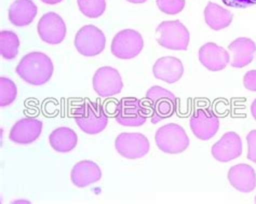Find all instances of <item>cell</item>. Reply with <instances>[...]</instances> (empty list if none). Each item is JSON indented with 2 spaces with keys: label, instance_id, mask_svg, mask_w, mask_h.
<instances>
[{
  "label": "cell",
  "instance_id": "8fae6325",
  "mask_svg": "<svg viewBox=\"0 0 256 204\" xmlns=\"http://www.w3.org/2000/svg\"><path fill=\"white\" fill-rule=\"evenodd\" d=\"M40 39L48 44H58L66 37V24L56 12H48L42 16L37 25Z\"/></svg>",
  "mask_w": 256,
  "mask_h": 204
},
{
  "label": "cell",
  "instance_id": "f1b7e54d",
  "mask_svg": "<svg viewBox=\"0 0 256 204\" xmlns=\"http://www.w3.org/2000/svg\"><path fill=\"white\" fill-rule=\"evenodd\" d=\"M244 86L246 90L256 92V70H250L244 74Z\"/></svg>",
  "mask_w": 256,
  "mask_h": 204
},
{
  "label": "cell",
  "instance_id": "4dcf8cb0",
  "mask_svg": "<svg viewBox=\"0 0 256 204\" xmlns=\"http://www.w3.org/2000/svg\"><path fill=\"white\" fill-rule=\"evenodd\" d=\"M42 2L46 4H60V2H63V0H42Z\"/></svg>",
  "mask_w": 256,
  "mask_h": 204
},
{
  "label": "cell",
  "instance_id": "44dd1931",
  "mask_svg": "<svg viewBox=\"0 0 256 204\" xmlns=\"http://www.w3.org/2000/svg\"><path fill=\"white\" fill-rule=\"evenodd\" d=\"M49 142L52 149L60 154L70 152L76 148L78 136L70 128L60 126L53 130L49 136Z\"/></svg>",
  "mask_w": 256,
  "mask_h": 204
},
{
  "label": "cell",
  "instance_id": "ffe728a7",
  "mask_svg": "<svg viewBox=\"0 0 256 204\" xmlns=\"http://www.w3.org/2000/svg\"><path fill=\"white\" fill-rule=\"evenodd\" d=\"M37 12V6L32 0H16L9 8V21L18 27L28 26L35 20Z\"/></svg>",
  "mask_w": 256,
  "mask_h": 204
},
{
  "label": "cell",
  "instance_id": "ba28073f",
  "mask_svg": "<svg viewBox=\"0 0 256 204\" xmlns=\"http://www.w3.org/2000/svg\"><path fill=\"white\" fill-rule=\"evenodd\" d=\"M144 39L134 30H124L114 37L112 42V53L120 60H132L142 52Z\"/></svg>",
  "mask_w": 256,
  "mask_h": 204
},
{
  "label": "cell",
  "instance_id": "4316f807",
  "mask_svg": "<svg viewBox=\"0 0 256 204\" xmlns=\"http://www.w3.org/2000/svg\"><path fill=\"white\" fill-rule=\"evenodd\" d=\"M248 142V159L256 164V130H252L246 136Z\"/></svg>",
  "mask_w": 256,
  "mask_h": 204
},
{
  "label": "cell",
  "instance_id": "484cf974",
  "mask_svg": "<svg viewBox=\"0 0 256 204\" xmlns=\"http://www.w3.org/2000/svg\"><path fill=\"white\" fill-rule=\"evenodd\" d=\"M161 12L169 16L178 14L185 8V0H156Z\"/></svg>",
  "mask_w": 256,
  "mask_h": 204
},
{
  "label": "cell",
  "instance_id": "7a4b0ae2",
  "mask_svg": "<svg viewBox=\"0 0 256 204\" xmlns=\"http://www.w3.org/2000/svg\"><path fill=\"white\" fill-rule=\"evenodd\" d=\"M72 116L80 130L86 134H98L108 124V116L98 102L84 100L72 108Z\"/></svg>",
  "mask_w": 256,
  "mask_h": 204
},
{
  "label": "cell",
  "instance_id": "9c48e42d",
  "mask_svg": "<svg viewBox=\"0 0 256 204\" xmlns=\"http://www.w3.org/2000/svg\"><path fill=\"white\" fill-rule=\"evenodd\" d=\"M114 148L126 159L143 158L150 152V140L142 133H121L114 140Z\"/></svg>",
  "mask_w": 256,
  "mask_h": 204
},
{
  "label": "cell",
  "instance_id": "1f68e13d",
  "mask_svg": "<svg viewBox=\"0 0 256 204\" xmlns=\"http://www.w3.org/2000/svg\"><path fill=\"white\" fill-rule=\"evenodd\" d=\"M126 2L131 4H144L147 2V0H126Z\"/></svg>",
  "mask_w": 256,
  "mask_h": 204
},
{
  "label": "cell",
  "instance_id": "2e32d148",
  "mask_svg": "<svg viewBox=\"0 0 256 204\" xmlns=\"http://www.w3.org/2000/svg\"><path fill=\"white\" fill-rule=\"evenodd\" d=\"M152 74L156 79L166 84H175L183 77L184 66L182 60L174 56H164L156 60L152 68Z\"/></svg>",
  "mask_w": 256,
  "mask_h": 204
},
{
  "label": "cell",
  "instance_id": "d4e9b609",
  "mask_svg": "<svg viewBox=\"0 0 256 204\" xmlns=\"http://www.w3.org/2000/svg\"><path fill=\"white\" fill-rule=\"evenodd\" d=\"M18 89L16 84L6 77H0V106L6 107L16 100Z\"/></svg>",
  "mask_w": 256,
  "mask_h": 204
},
{
  "label": "cell",
  "instance_id": "7402d4cb",
  "mask_svg": "<svg viewBox=\"0 0 256 204\" xmlns=\"http://www.w3.org/2000/svg\"><path fill=\"white\" fill-rule=\"evenodd\" d=\"M204 20L211 30H220L232 24L234 14L218 4L208 2L204 9Z\"/></svg>",
  "mask_w": 256,
  "mask_h": 204
},
{
  "label": "cell",
  "instance_id": "d6986e66",
  "mask_svg": "<svg viewBox=\"0 0 256 204\" xmlns=\"http://www.w3.org/2000/svg\"><path fill=\"white\" fill-rule=\"evenodd\" d=\"M228 50L232 52L230 65L234 68H244L252 63L256 52V44L250 38L241 37L234 40L228 46Z\"/></svg>",
  "mask_w": 256,
  "mask_h": 204
},
{
  "label": "cell",
  "instance_id": "f546056e",
  "mask_svg": "<svg viewBox=\"0 0 256 204\" xmlns=\"http://www.w3.org/2000/svg\"><path fill=\"white\" fill-rule=\"evenodd\" d=\"M251 112H252L253 118L256 120V98L253 100V103L251 105Z\"/></svg>",
  "mask_w": 256,
  "mask_h": 204
},
{
  "label": "cell",
  "instance_id": "277c9868",
  "mask_svg": "<svg viewBox=\"0 0 256 204\" xmlns=\"http://www.w3.org/2000/svg\"><path fill=\"white\" fill-rule=\"evenodd\" d=\"M114 114L118 124L128 128L142 126L150 117V110L136 98H121L116 104Z\"/></svg>",
  "mask_w": 256,
  "mask_h": 204
},
{
  "label": "cell",
  "instance_id": "d6a6232c",
  "mask_svg": "<svg viewBox=\"0 0 256 204\" xmlns=\"http://www.w3.org/2000/svg\"><path fill=\"white\" fill-rule=\"evenodd\" d=\"M254 202H255V203H256V196H255V200H254Z\"/></svg>",
  "mask_w": 256,
  "mask_h": 204
},
{
  "label": "cell",
  "instance_id": "5b68a950",
  "mask_svg": "<svg viewBox=\"0 0 256 204\" xmlns=\"http://www.w3.org/2000/svg\"><path fill=\"white\" fill-rule=\"evenodd\" d=\"M157 42L166 49L185 51L190 44V35L187 27L180 21H164L156 28Z\"/></svg>",
  "mask_w": 256,
  "mask_h": 204
},
{
  "label": "cell",
  "instance_id": "5bb4252c",
  "mask_svg": "<svg viewBox=\"0 0 256 204\" xmlns=\"http://www.w3.org/2000/svg\"><path fill=\"white\" fill-rule=\"evenodd\" d=\"M244 150L240 136L236 132H227L213 145L211 152L213 158L220 162H229L239 158Z\"/></svg>",
  "mask_w": 256,
  "mask_h": 204
},
{
  "label": "cell",
  "instance_id": "3957f363",
  "mask_svg": "<svg viewBox=\"0 0 256 204\" xmlns=\"http://www.w3.org/2000/svg\"><path fill=\"white\" fill-rule=\"evenodd\" d=\"M150 112L152 124H157L160 121L172 117L178 108V98L175 95L159 86H152L146 93Z\"/></svg>",
  "mask_w": 256,
  "mask_h": 204
},
{
  "label": "cell",
  "instance_id": "83f0119b",
  "mask_svg": "<svg viewBox=\"0 0 256 204\" xmlns=\"http://www.w3.org/2000/svg\"><path fill=\"white\" fill-rule=\"evenodd\" d=\"M222 2L227 6L239 9H246L248 6L256 4V0H222Z\"/></svg>",
  "mask_w": 256,
  "mask_h": 204
},
{
  "label": "cell",
  "instance_id": "8992f818",
  "mask_svg": "<svg viewBox=\"0 0 256 204\" xmlns=\"http://www.w3.org/2000/svg\"><path fill=\"white\" fill-rule=\"evenodd\" d=\"M154 140L161 152L169 154L184 152L190 146V138L186 131L176 124H169L158 128Z\"/></svg>",
  "mask_w": 256,
  "mask_h": 204
},
{
  "label": "cell",
  "instance_id": "603a6c76",
  "mask_svg": "<svg viewBox=\"0 0 256 204\" xmlns=\"http://www.w3.org/2000/svg\"><path fill=\"white\" fill-rule=\"evenodd\" d=\"M20 39L16 32L2 30L0 32V54L6 60H14L18 54Z\"/></svg>",
  "mask_w": 256,
  "mask_h": 204
},
{
  "label": "cell",
  "instance_id": "30bf717a",
  "mask_svg": "<svg viewBox=\"0 0 256 204\" xmlns=\"http://www.w3.org/2000/svg\"><path fill=\"white\" fill-rule=\"evenodd\" d=\"M93 90L100 98H110L122 91L124 82L117 70L110 66L100 67L92 80Z\"/></svg>",
  "mask_w": 256,
  "mask_h": 204
},
{
  "label": "cell",
  "instance_id": "e0dca14e",
  "mask_svg": "<svg viewBox=\"0 0 256 204\" xmlns=\"http://www.w3.org/2000/svg\"><path fill=\"white\" fill-rule=\"evenodd\" d=\"M100 178H102L100 168L91 160L79 161L72 168L70 180L76 187H88L98 182Z\"/></svg>",
  "mask_w": 256,
  "mask_h": 204
},
{
  "label": "cell",
  "instance_id": "7c38bea8",
  "mask_svg": "<svg viewBox=\"0 0 256 204\" xmlns=\"http://www.w3.org/2000/svg\"><path fill=\"white\" fill-rule=\"evenodd\" d=\"M192 134L200 140H208L216 135L220 128V119L208 108H198L190 118Z\"/></svg>",
  "mask_w": 256,
  "mask_h": 204
},
{
  "label": "cell",
  "instance_id": "6da1fadb",
  "mask_svg": "<svg viewBox=\"0 0 256 204\" xmlns=\"http://www.w3.org/2000/svg\"><path fill=\"white\" fill-rule=\"evenodd\" d=\"M54 66L51 58L42 52H30L20 60L16 72L25 82L34 86L46 84L52 78Z\"/></svg>",
  "mask_w": 256,
  "mask_h": 204
},
{
  "label": "cell",
  "instance_id": "52a82bcc",
  "mask_svg": "<svg viewBox=\"0 0 256 204\" xmlns=\"http://www.w3.org/2000/svg\"><path fill=\"white\" fill-rule=\"evenodd\" d=\"M75 48L84 56H96L102 53L106 46L104 32L94 25H86L76 34Z\"/></svg>",
  "mask_w": 256,
  "mask_h": 204
},
{
  "label": "cell",
  "instance_id": "ac0fdd59",
  "mask_svg": "<svg viewBox=\"0 0 256 204\" xmlns=\"http://www.w3.org/2000/svg\"><path fill=\"white\" fill-rule=\"evenodd\" d=\"M228 180L236 190L248 194L256 187V173L251 166L240 163L229 168Z\"/></svg>",
  "mask_w": 256,
  "mask_h": 204
},
{
  "label": "cell",
  "instance_id": "9a60e30c",
  "mask_svg": "<svg viewBox=\"0 0 256 204\" xmlns=\"http://www.w3.org/2000/svg\"><path fill=\"white\" fill-rule=\"evenodd\" d=\"M199 60L210 72H220L230 62V56L224 48L208 42L200 48Z\"/></svg>",
  "mask_w": 256,
  "mask_h": 204
},
{
  "label": "cell",
  "instance_id": "4fadbf2b",
  "mask_svg": "<svg viewBox=\"0 0 256 204\" xmlns=\"http://www.w3.org/2000/svg\"><path fill=\"white\" fill-rule=\"evenodd\" d=\"M42 132V122L32 117L16 121L9 134L11 142L18 145H28L39 138Z\"/></svg>",
  "mask_w": 256,
  "mask_h": 204
},
{
  "label": "cell",
  "instance_id": "cb8c5ba5",
  "mask_svg": "<svg viewBox=\"0 0 256 204\" xmlns=\"http://www.w3.org/2000/svg\"><path fill=\"white\" fill-rule=\"evenodd\" d=\"M80 12L89 18H98L106 10L105 0H77Z\"/></svg>",
  "mask_w": 256,
  "mask_h": 204
}]
</instances>
